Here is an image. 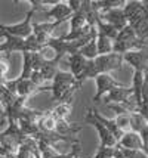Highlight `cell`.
Listing matches in <instances>:
<instances>
[{
    "label": "cell",
    "instance_id": "6da1fadb",
    "mask_svg": "<svg viewBox=\"0 0 148 158\" xmlns=\"http://www.w3.org/2000/svg\"><path fill=\"white\" fill-rule=\"evenodd\" d=\"M123 55L120 53H108V55H99L92 61H87L85 69L80 76L76 78L77 83V87L80 89L83 86V83L86 80H91V78H96L99 74H110L114 69H120L123 67Z\"/></svg>",
    "mask_w": 148,
    "mask_h": 158
},
{
    "label": "cell",
    "instance_id": "7a4b0ae2",
    "mask_svg": "<svg viewBox=\"0 0 148 158\" xmlns=\"http://www.w3.org/2000/svg\"><path fill=\"white\" fill-rule=\"evenodd\" d=\"M78 90L76 78L71 73L58 69L50 83L52 101L58 103H71L74 93Z\"/></svg>",
    "mask_w": 148,
    "mask_h": 158
},
{
    "label": "cell",
    "instance_id": "3957f363",
    "mask_svg": "<svg viewBox=\"0 0 148 158\" xmlns=\"http://www.w3.org/2000/svg\"><path fill=\"white\" fill-rule=\"evenodd\" d=\"M0 34L5 37V41L0 43V53L5 55H11L12 52H31V53H37L40 50V44L37 43L36 37L33 34L27 37V39H19V37H14V35L7 34L5 31H0Z\"/></svg>",
    "mask_w": 148,
    "mask_h": 158
},
{
    "label": "cell",
    "instance_id": "277c9868",
    "mask_svg": "<svg viewBox=\"0 0 148 158\" xmlns=\"http://www.w3.org/2000/svg\"><path fill=\"white\" fill-rule=\"evenodd\" d=\"M36 14V9H30L27 12V16L25 19L18 22V24H14V25H5L0 22V31H5L7 34L14 35V37H19V39H27L33 34V16Z\"/></svg>",
    "mask_w": 148,
    "mask_h": 158
},
{
    "label": "cell",
    "instance_id": "5b68a950",
    "mask_svg": "<svg viewBox=\"0 0 148 158\" xmlns=\"http://www.w3.org/2000/svg\"><path fill=\"white\" fill-rule=\"evenodd\" d=\"M85 123L91 124V126H93V127L96 129L98 136H99V140H101V145H99V146H107V148H116V146H117V139L113 136V133H111V131L107 130L105 127H104V126L99 123L96 118L92 115V112H91L89 108H87V111H86Z\"/></svg>",
    "mask_w": 148,
    "mask_h": 158
},
{
    "label": "cell",
    "instance_id": "8992f818",
    "mask_svg": "<svg viewBox=\"0 0 148 158\" xmlns=\"http://www.w3.org/2000/svg\"><path fill=\"white\" fill-rule=\"evenodd\" d=\"M95 83H96V93L92 98L93 103H98L107 93H110L113 89L125 86V84H121L120 81H117V80H116L113 76H110V74H99V76L95 78Z\"/></svg>",
    "mask_w": 148,
    "mask_h": 158
},
{
    "label": "cell",
    "instance_id": "52a82bcc",
    "mask_svg": "<svg viewBox=\"0 0 148 158\" xmlns=\"http://www.w3.org/2000/svg\"><path fill=\"white\" fill-rule=\"evenodd\" d=\"M71 15H73V12L68 7L67 2L58 0L53 6H50L49 9H44V16L48 18V22H57L58 25L68 21L71 18Z\"/></svg>",
    "mask_w": 148,
    "mask_h": 158
},
{
    "label": "cell",
    "instance_id": "ba28073f",
    "mask_svg": "<svg viewBox=\"0 0 148 158\" xmlns=\"http://www.w3.org/2000/svg\"><path fill=\"white\" fill-rule=\"evenodd\" d=\"M123 12H125V16H126V19H127V25H132L136 21H139L141 18L148 15L147 9L144 7L142 2H139V0L126 2V5L123 7Z\"/></svg>",
    "mask_w": 148,
    "mask_h": 158
},
{
    "label": "cell",
    "instance_id": "9c48e42d",
    "mask_svg": "<svg viewBox=\"0 0 148 158\" xmlns=\"http://www.w3.org/2000/svg\"><path fill=\"white\" fill-rule=\"evenodd\" d=\"M58 27L57 22H37L33 24V35L36 37L37 43L43 46L46 44L49 39H52V33L55 31V28Z\"/></svg>",
    "mask_w": 148,
    "mask_h": 158
},
{
    "label": "cell",
    "instance_id": "30bf717a",
    "mask_svg": "<svg viewBox=\"0 0 148 158\" xmlns=\"http://www.w3.org/2000/svg\"><path fill=\"white\" fill-rule=\"evenodd\" d=\"M99 18L104 21V22L110 24L111 27H114L117 31L123 30L127 25V19H126V16H125L123 9H111V10L102 12V14H99Z\"/></svg>",
    "mask_w": 148,
    "mask_h": 158
},
{
    "label": "cell",
    "instance_id": "8fae6325",
    "mask_svg": "<svg viewBox=\"0 0 148 158\" xmlns=\"http://www.w3.org/2000/svg\"><path fill=\"white\" fill-rule=\"evenodd\" d=\"M123 62L129 64L135 71H147L148 69V53H144L142 50L138 52H127L123 55Z\"/></svg>",
    "mask_w": 148,
    "mask_h": 158
},
{
    "label": "cell",
    "instance_id": "7c38bea8",
    "mask_svg": "<svg viewBox=\"0 0 148 158\" xmlns=\"http://www.w3.org/2000/svg\"><path fill=\"white\" fill-rule=\"evenodd\" d=\"M130 98H133L132 87L121 86V87H116L110 93H107L104 96V101H105V105H111V103H125Z\"/></svg>",
    "mask_w": 148,
    "mask_h": 158
},
{
    "label": "cell",
    "instance_id": "4fadbf2b",
    "mask_svg": "<svg viewBox=\"0 0 148 158\" xmlns=\"http://www.w3.org/2000/svg\"><path fill=\"white\" fill-rule=\"evenodd\" d=\"M117 146L125 148V149H142L144 151V143H142L141 135L139 133H135V131H126V133H123V136L117 142Z\"/></svg>",
    "mask_w": 148,
    "mask_h": 158
},
{
    "label": "cell",
    "instance_id": "5bb4252c",
    "mask_svg": "<svg viewBox=\"0 0 148 158\" xmlns=\"http://www.w3.org/2000/svg\"><path fill=\"white\" fill-rule=\"evenodd\" d=\"M89 110H91L92 115L96 118L99 123H101L102 126H104V127H105L107 130L111 131V133H113V136L117 139V142H119L120 138L123 136V131H121L119 127H117V124H116V120H114V118H113V120H110V118H105L104 115H101V114H99V111L96 110V108H89Z\"/></svg>",
    "mask_w": 148,
    "mask_h": 158
},
{
    "label": "cell",
    "instance_id": "9a60e30c",
    "mask_svg": "<svg viewBox=\"0 0 148 158\" xmlns=\"http://www.w3.org/2000/svg\"><path fill=\"white\" fill-rule=\"evenodd\" d=\"M144 78H145V71H135L133 81H132V90H133V99L138 108L142 103V86H144Z\"/></svg>",
    "mask_w": 148,
    "mask_h": 158
},
{
    "label": "cell",
    "instance_id": "2e32d148",
    "mask_svg": "<svg viewBox=\"0 0 148 158\" xmlns=\"http://www.w3.org/2000/svg\"><path fill=\"white\" fill-rule=\"evenodd\" d=\"M67 62H68V65H70V68H71L70 73L74 76V78H77L83 73L86 64H87V59H85L80 53H74V55H70L67 58Z\"/></svg>",
    "mask_w": 148,
    "mask_h": 158
},
{
    "label": "cell",
    "instance_id": "e0dca14e",
    "mask_svg": "<svg viewBox=\"0 0 148 158\" xmlns=\"http://www.w3.org/2000/svg\"><path fill=\"white\" fill-rule=\"evenodd\" d=\"M82 126H77V123H70L68 120H61L57 121V131L58 135H62V136H73L78 131H82Z\"/></svg>",
    "mask_w": 148,
    "mask_h": 158
},
{
    "label": "cell",
    "instance_id": "ac0fdd59",
    "mask_svg": "<svg viewBox=\"0 0 148 158\" xmlns=\"http://www.w3.org/2000/svg\"><path fill=\"white\" fill-rule=\"evenodd\" d=\"M37 127H39V130L43 131V133L55 131V129H57V120L52 117V114H50L49 111H48V112L43 111L42 117L37 120Z\"/></svg>",
    "mask_w": 148,
    "mask_h": 158
},
{
    "label": "cell",
    "instance_id": "d6986e66",
    "mask_svg": "<svg viewBox=\"0 0 148 158\" xmlns=\"http://www.w3.org/2000/svg\"><path fill=\"white\" fill-rule=\"evenodd\" d=\"M71 111H73V105L71 103H58L57 106H53L49 112L57 121H61V120H68Z\"/></svg>",
    "mask_w": 148,
    "mask_h": 158
},
{
    "label": "cell",
    "instance_id": "ffe728a7",
    "mask_svg": "<svg viewBox=\"0 0 148 158\" xmlns=\"http://www.w3.org/2000/svg\"><path fill=\"white\" fill-rule=\"evenodd\" d=\"M96 50H98V56L113 53V40L108 39L107 35L96 33Z\"/></svg>",
    "mask_w": 148,
    "mask_h": 158
},
{
    "label": "cell",
    "instance_id": "44dd1931",
    "mask_svg": "<svg viewBox=\"0 0 148 158\" xmlns=\"http://www.w3.org/2000/svg\"><path fill=\"white\" fill-rule=\"evenodd\" d=\"M18 126H19V129L25 135V136H28V138H36V135L39 133V127H37V123L36 121H30V120H18Z\"/></svg>",
    "mask_w": 148,
    "mask_h": 158
},
{
    "label": "cell",
    "instance_id": "7402d4cb",
    "mask_svg": "<svg viewBox=\"0 0 148 158\" xmlns=\"http://www.w3.org/2000/svg\"><path fill=\"white\" fill-rule=\"evenodd\" d=\"M37 151H39L40 158H58L61 154V152L57 151V148L44 143V142H39V140H37Z\"/></svg>",
    "mask_w": 148,
    "mask_h": 158
},
{
    "label": "cell",
    "instance_id": "603a6c76",
    "mask_svg": "<svg viewBox=\"0 0 148 158\" xmlns=\"http://www.w3.org/2000/svg\"><path fill=\"white\" fill-rule=\"evenodd\" d=\"M78 53L83 56L85 59H87V61L95 59V58L98 56V50H96V39H93V40H91L89 43H86L85 46L78 50Z\"/></svg>",
    "mask_w": 148,
    "mask_h": 158
},
{
    "label": "cell",
    "instance_id": "cb8c5ba5",
    "mask_svg": "<svg viewBox=\"0 0 148 158\" xmlns=\"http://www.w3.org/2000/svg\"><path fill=\"white\" fill-rule=\"evenodd\" d=\"M148 124L147 120H144V118L138 114V112H135L130 115V131H135V133H141L144 129H145V126Z\"/></svg>",
    "mask_w": 148,
    "mask_h": 158
},
{
    "label": "cell",
    "instance_id": "d4e9b609",
    "mask_svg": "<svg viewBox=\"0 0 148 158\" xmlns=\"http://www.w3.org/2000/svg\"><path fill=\"white\" fill-rule=\"evenodd\" d=\"M133 39H138V35L135 34L133 28L130 25H126L123 30L119 31V34L114 39V41H127V40H133Z\"/></svg>",
    "mask_w": 148,
    "mask_h": 158
},
{
    "label": "cell",
    "instance_id": "484cf974",
    "mask_svg": "<svg viewBox=\"0 0 148 158\" xmlns=\"http://www.w3.org/2000/svg\"><path fill=\"white\" fill-rule=\"evenodd\" d=\"M7 71H9V56L5 53H0V83L7 81Z\"/></svg>",
    "mask_w": 148,
    "mask_h": 158
},
{
    "label": "cell",
    "instance_id": "4316f807",
    "mask_svg": "<svg viewBox=\"0 0 148 158\" xmlns=\"http://www.w3.org/2000/svg\"><path fill=\"white\" fill-rule=\"evenodd\" d=\"M39 55L42 56L43 59L46 62H52V61H57V52L53 50V49L50 48L49 44H43L42 48H40V50L37 52ZM58 62V61H57Z\"/></svg>",
    "mask_w": 148,
    "mask_h": 158
},
{
    "label": "cell",
    "instance_id": "83f0119b",
    "mask_svg": "<svg viewBox=\"0 0 148 158\" xmlns=\"http://www.w3.org/2000/svg\"><path fill=\"white\" fill-rule=\"evenodd\" d=\"M114 120H116L117 127H119L123 133L130 131V115H119V117H116Z\"/></svg>",
    "mask_w": 148,
    "mask_h": 158
},
{
    "label": "cell",
    "instance_id": "f1b7e54d",
    "mask_svg": "<svg viewBox=\"0 0 148 158\" xmlns=\"http://www.w3.org/2000/svg\"><path fill=\"white\" fill-rule=\"evenodd\" d=\"M120 151L125 155V158H148V154L145 151H142V149H125V148H120Z\"/></svg>",
    "mask_w": 148,
    "mask_h": 158
},
{
    "label": "cell",
    "instance_id": "f546056e",
    "mask_svg": "<svg viewBox=\"0 0 148 158\" xmlns=\"http://www.w3.org/2000/svg\"><path fill=\"white\" fill-rule=\"evenodd\" d=\"M80 151H82V145H80V142H77V143L73 145V148H71L70 152H67V154H59L58 158H78Z\"/></svg>",
    "mask_w": 148,
    "mask_h": 158
},
{
    "label": "cell",
    "instance_id": "4dcf8cb0",
    "mask_svg": "<svg viewBox=\"0 0 148 158\" xmlns=\"http://www.w3.org/2000/svg\"><path fill=\"white\" fill-rule=\"evenodd\" d=\"M37 155H39V154L33 152L31 149L25 148V146H19L18 151H16V154H15V157L16 158H36Z\"/></svg>",
    "mask_w": 148,
    "mask_h": 158
},
{
    "label": "cell",
    "instance_id": "1f68e13d",
    "mask_svg": "<svg viewBox=\"0 0 148 158\" xmlns=\"http://www.w3.org/2000/svg\"><path fill=\"white\" fill-rule=\"evenodd\" d=\"M67 3H68V7L71 9V12L74 14V12L80 10V7H82V3H83V0H68Z\"/></svg>",
    "mask_w": 148,
    "mask_h": 158
},
{
    "label": "cell",
    "instance_id": "d6a6232c",
    "mask_svg": "<svg viewBox=\"0 0 148 158\" xmlns=\"http://www.w3.org/2000/svg\"><path fill=\"white\" fill-rule=\"evenodd\" d=\"M139 135H141V138H142V143L145 145L148 142V124L145 126V129H144V130H142Z\"/></svg>",
    "mask_w": 148,
    "mask_h": 158
},
{
    "label": "cell",
    "instance_id": "836d02e7",
    "mask_svg": "<svg viewBox=\"0 0 148 158\" xmlns=\"http://www.w3.org/2000/svg\"><path fill=\"white\" fill-rule=\"evenodd\" d=\"M3 120H6V111L3 108V105L0 103V121H3Z\"/></svg>",
    "mask_w": 148,
    "mask_h": 158
},
{
    "label": "cell",
    "instance_id": "e575fe53",
    "mask_svg": "<svg viewBox=\"0 0 148 158\" xmlns=\"http://www.w3.org/2000/svg\"><path fill=\"white\" fill-rule=\"evenodd\" d=\"M142 5H144V7L147 9V12H148V0H142Z\"/></svg>",
    "mask_w": 148,
    "mask_h": 158
},
{
    "label": "cell",
    "instance_id": "d590c367",
    "mask_svg": "<svg viewBox=\"0 0 148 158\" xmlns=\"http://www.w3.org/2000/svg\"><path fill=\"white\" fill-rule=\"evenodd\" d=\"M36 158H40V157H39V155H37V157H36Z\"/></svg>",
    "mask_w": 148,
    "mask_h": 158
},
{
    "label": "cell",
    "instance_id": "8d00e7d4",
    "mask_svg": "<svg viewBox=\"0 0 148 158\" xmlns=\"http://www.w3.org/2000/svg\"><path fill=\"white\" fill-rule=\"evenodd\" d=\"M111 158H114V157H111Z\"/></svg>",
    "mask_w": 148,
    "mask_h": 158
}]
</instances>
